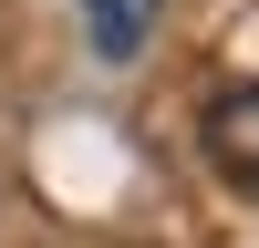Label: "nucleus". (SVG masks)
Here are the masks:
<instances>
[{"label": "nucleus", "mask_w": 259, "mask_h": 248, "mask_svg": "<svg viewBox=\"0 0 259 248\" xmlns=\"http://www.w3.org/2000/svg\"><path fill=\"white\" fill-rule=\"evenodd\" d=\"M197 135H207V165H218V176L239 186V197H259V83H239V93H218Z\"/></svg>", "instance_id": "1"}, {"label": "nucleus", "mask_w": 259, "mask_h": 248, "mask_svg": "<svg viewBox=\"0 0 259 248\" xmlns=\"http://www.w3.org/2000/svg\"><path fill=\"white\" fill-rule=\"evenodd\" d=\"M156 11H166V0H83V31H94L104 62H135L145 31H156Z\"/></svg>", "instance_id": "2"}]
</instances>
